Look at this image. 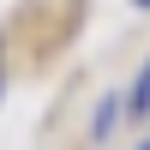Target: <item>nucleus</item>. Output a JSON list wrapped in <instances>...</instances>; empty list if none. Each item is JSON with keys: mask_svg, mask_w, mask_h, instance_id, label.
Returning <instances> with one entry per match:
<instances>
[{"mask_svg": "<svg viewBox=\"0 0 150 150\" xmlns=\"http://www.w3.org/2000/svg\"><path fill=\"white\" fill-rule=\"evenodd\" d=\"M120 120H126V96H102V102H96V114H90V138H96V144L114 138Z\"/></svg>", "mask_w": 150, "mask_h": 150, "instance_id": "f257e3e1", "label": "nucleus"}, {"mask_svg": "<svg viewBox=\"0 0 150 150\" xmlns=\"http://www.w3.org/2000/svg\"><path fill=\"white\" fill-rule=\"evenodd\" d=\"M132 6H138V12H150V0H132Z\"/></svg>", "mask_w": 150, "mask_h": 150, "instance_id": "7ed1b4c3", "label": "nucleus"}, {"mask_svg": "<svg viewBox=\"0 0 150 150\" xmlns=\"http://www.w3.org/2000/svg\"><path fill=\"white\" fill-rule=\"evenodd\" d=\"M126 114H132V120L150 114V60L138 66V78H132V90H126Z\"/></svg>", "mask_w": 150, "mask_h": 150, "instance_id": "f03ea898", "label": "nucleus"}, {"mask_svg": "<svg viewBox=\"0 0 150 150\" xmlns=\"http://www.w3.org/2000/svg\"><path fill=\"white\" fill-rule=\"evenodd\" d=\"M138 150H150V138H144V144H138Z\"/></svg>", "mask_w": 150, "mask_h": 150, "instance_id": "20e7f679", "label": "nucleus"}]
</instances>
